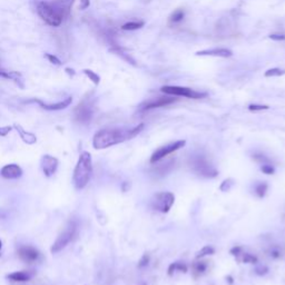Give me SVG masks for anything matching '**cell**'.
<instances>
[{
    "label": "cell",
    "mask_w": 285,
    "mask_h": 285,
    "mask_svg": "<svg viewBox=\"0 0 285 285\" xmlns=\"http://www.w3.org/2000/svg\"><path fill=\"white\" fill-rule=\"evenodd\" d=\"M132 138H134L132 128H104L98 130L94 135L92 146L96 149H104L111 147L114 145L121 144V142H124L125 141L132 140Z\"/></svg>",
    "instance_id": "cell-1"
},
{
    "label": "cell",
    "mask_w": 285,
    "mask_h": 285,
    "mask_svg": "<svg viewBox=\"0 0 285 285\" xmlns=\"http://www.w3.org/2000/svg\"><path fill=\"white\" fill-rule=\"evenodd\" d=\"M92 174L91 155L88 152H83L79 155L78 161L72 174V184L77 190H83L89 183Z\"/></svg>",
    "instance_id": "cell-2"
},
{
    "label": "cell",
    "mask_w": 285,
    "mask_h": 285,
    "mask_svg": "<svg viewBox=\"0 0 285 285\" xmlns=\"http://www.w3.org/2000/svg\"><path fill=\"white\" fill-rule=\"evenodd\" d=\"M78 233V223L75 219H72L65 226V229L61 231V233L57 236L56 241L53 242V244L51 249V252L53 254H56L66 248V246L72 242L77 236Z\"/></svg>",
    "instance_id": "cell-3"
},
{
    "label": "cell",
    "mask_w": 285,
    "mask_h": 285,
    "mask_svg": "<svg viewBox=\"0 0 285 285\" xmlns=\"http://www.w3.org/2000/svg\"><path fill=\"white\" fill-rule=\"evenodd\" d=\"M190 167L196 175L205 177V178H213L218 173L209 160L204 155H193L188 160Z\"/></svg>",
    "instance_id": "cell-4"
},
{
    "label": "cell",
    "mask_w": 285,
    "mask_h": 285,
    "mask_svg": "<svg viewBox=\"0 0 285 285\" xmlns=\"http://www.w3.org/2000/svg\"><path fill=\"white\" fill-rule=\"evenodd\" d=\"M36 8L39 17L49 26L58 27L64 20V18L57 13L49 1H38Z\"/></svg>",
    "instance_id": "cell-5"
},
{
    "label": "cell",
    "mask_w": 285,
    "mask_h": 285,
    "mask_svg": "<svg viewBox=\"0 0 285 285\" xmlns=\"http://www.w3.org/2000/svg\"><path fill=\"white\" fill-rule=\"evenodd\" d=\"M174 194H172L171 192H160V193L154 195L151 205L153 210L160 212V213H168L172 206L174 205Z\"/></svg>",
    "instance_id": "cell-6"
},
{
    "label": "cell",
    "mask_w": 285,
    "mask_h": 285,
    "mask_svg": "<svg viewBox=\"0 0 285 285\" xmlns=\"http://www.w3.org/2000/svg\"><path fill=\"white\" fill-rule=\"evenodd\" d=\"M160 90L166 95L180 96V97H186L192 99H201L206 96V94H204V92H199L194 89H191V88L179 86H164L160 88Z\"/></svg>",
    "instance_id": "cell-7"
},
{
    "label": "cell",
    "mask_w": 285,
    "mask_h": 285,
    "mask_svg": "<svg viewBox=\"0 0 285 285\" xmlns=\"http://www.w3.org/2000/svg\"><path fill=\"white\" fill-rule=\"evenodd\" d=\"M92 115H94V109L89 101H83L74 110V119L83 125L89 124Z\"/></svg>",
    "instance_id": "cell-8"
},
{
    "label": "cell",
    "mask_w": 285,
    "mask_h": 285,
    "mask_svg": "<svg viewBox=\"0 0 285 285\" xmlns=\"http://www.w3.org/2000/svg\"><path fill=\"white\" fill-rule=\"evenodd\" d=\"M185 144H186V142L185 141H177L175 142H172V144L165 145V146H163V147L159 148L151 156V163L155 164V163H157V161L161 160L163 159H165V157L171 155L172 153H174L176 151H178V149H180L182 147H184Z\"/></svg>",
    "instance_id": "cell-9"
},
{
    "label": "cell",
    "mask_w": 285,
    "mask_h": 285,
    "mask_svg": "<svg viewBox=\"0 0 285 285\" xmlns=\"http://www.w3.org/2000/svg\"><path fill=\"white\" fill-rule=\"evenodd\" d=\"M18 257L24 263L27 264H33L39 260L40 253L36 248H34L32 245H21L19 246L17 249Z\"/></svg>",
    "instance_id": "cell-10"
},
{
    "label": "cell",
    "mask_w": 285,
    "mask_h": 285,
    "mask_svg": "<svg viewBox=\"0 0 285 285\" xmlns=\"http://www.w3.org/2000/svg\"><path fill=\"white\" fill-rule=\"evenodd\" d=\"M40 166L45 176L51 177L58 168V160L52 155H44L40 160Z\"/></svg>",
    "instance_id": "cell-11"
},
{
    "label": "cell",
    "mask_w": 285,
    "mask_h": 285,
    "mask_svg": "<svg viewBox=\"0 0 285 285\" xmlns=\"http://www.w3.org/2000/svg\"><path fill=\"white\" fill-rule=\"evenodd\" d=\"M33 102L37 103L42 109L48 110V111H56V110H63L65 108H67V107L72 103V98L67 97L66 99H64V101L57 102V103H52V104L44 103V102L39 101V99H34Z\"/></svg>",
    "instance_id": "cell-12"
},
{
    "label": "cell",
    "mask_w": 285,
    "mask_h": 285,
    "mask_svg": "<svg viewBox=\"0 0 285 285\" xmlns=\"http://www.w3.org/2000/svg\"><path fill=\"white\" fill-rule=\"evenodd\" d=\"M74 1L75 0H52V1H49V3H51L57 13L65 19L69 14H71V6Z\"/></svg>",
    "instance_id": "cell-13"
},
{
    "label": "cell",
    "mask_w": 285,
    "mask_h": 285,
    "mask_svg": "<svg viewBox=\"0 0 285 285\" xmlns=\"http://www.w3.org/2000/svg\"><path fill=\"white\" fill-rule=\"evenodd\" d=\"M0 175L6 179H17L22 176V169L17 164H7L0 169Z\"/></svg>",
    "instance_id": "cell-14"
},
{
    "label": "cell",
    "mask_w": 285,
    "mask_h": 285,
    "mask_svg": "<svg viewBox=\"0 0 285 285\" xmlns=\"http://www.w3.org/2000/svg\"><path fill=\"white\" fill-rule=\"evenodd\" d=\"M176 102V98L173 97H159L156 99H152V101L146 102L141 106L142 110H149L154 108H160V107L167 106L169 104H173Z\"/></svg>",
    "instance_id": "cell-15"
},
{
    "label": "cell",
    "mask_w": 285,
    "mask_h": 285,
    "mask_svg": "<svg viewBox=\"0 0 285 285\" xmlns=\"http://www.w3.org/2000/svg\"><path fill=\"white\" fill-rule=\"evenodd\" d=\"M197 56H213V57H223V58H227L233 55L232 51L226 48H213V49H205V51H201L196 53Z\"/></svg>",
    "instance_id": "cell-16"
},
{
    "label": "cell",
    "mask_w": 285,
    "mask_h": 285,
    "mask_svg": "<svg viewBox=\"0 0 285 285\" xmlns=\"http://www.w3.org/2000/svg\"><path fill=\"white\" fill-rule=\"evenodd\" d=\"M35 271H18L10 273L7 275V279L13 282H28L34 277Z\"/></svg>",
    "instance_id": "cell-17"
},
{
    "label": "cell",
    "mask_w": 285,
    "mask_h": 285,
    "mask_svg": "<svg viewBox=\"0 0 285 285\" xmlns=\"http://www.w3.org/2000/svg\"><path fill=\"white\" fill-rule=\"evenodd\" d=\"M14 128L17 130V133L19 134V136H20L21 140L24 141V142H26V144H28V145H34L35 142H37L36 135L33 134V133H30V132H27V130L22 128V127H21L20 125L15 124V125H14Z\"/></svg>",
    "instance_id": "cell-18"
},
{
    "label": "cell",
    "mask_w": 285,
    "mask_h": 285,
    "mask_svg": "<svg viewBox=\"0 0 285 285\" xmlns=\"http://www.w3.org/2000/svg\"><path fill=\"white\" fill-rule=\"evenodd\" d=\"M154 166L153 171L155 173V175L157 176H164L166 175L167 173H169L172 171V168L174 167V164H175V160H168L166 163H161V164H157Z\"/></svg>",
    "instance_id": "cell-19"
},
{
    "label": "cell",
    "mask_w": 285,
    "mask_h": 285,
    "mask_svg": "<svg viewBox=\"0 0 285 285\" xmlns=\"http://www.w3.org/2000/svg\"><path fill=\"white\" fill-rule=\"evenodd\" d=\"M177 271L185 273L187 271V267L184 263H182V262H175V263L169 265V267H168V274L169 275H173V273H175Z\"/></svg>",
    "instance_id": "cell-20"
},
{
    "label": "cell",
    "mask_w": 285,
    "mask_h": 285,
    "mask_svg": "<svg viewBox=\"0 0 285 285\" xmlns=\"http://www.w3.org/2000/svg\"><path fill=\"white\" fill-rule=\"evenodd\" d=\"M207 269V262L205 261H199V262H195L193 264V271L196 275H201L203 274Z\"/></svg>",
    "instance_id": "cell-21"
},
{
    "label": "cell",
    "mask_w": 285,
    "mask_h": 285,
    "mask_svg": "<svg viewBox=\"0 0 285 285\" xmlns=\"http://www.w3.org/2000/svg\"><path fill=\"white\" fill-rule=\"evenodd\" d=\"M144 26V21H129L127 24L123 25V30H137Z\"/></svg>",
    "instance_id": "cell-22"
},
{
    "label": "cell",
    "mask_w": 285,
    "mask_h": 285,
    "mask_svg": "<svg viewBox=\"0 0 285 285\" xmlns=\"http://www.w3.org/2000/svg\"><path fill=\"white\" fill-rule=\"evenodd\" d=\"M83 72L88 77V78H89L90 82H92L95 85H98L99 83H101V77L96 74L95 71H90V69H84Z\"/></svg>",
    "instance_id": "cell-23"
},
{
    "label": "cell",
    "mask_w": 285,
    "mask_h": 285,
    "mask_svg": "<svg viewBox=\"0 0 285 285\" xmlns=\"http://www.w3.org/2000/svg\"><path fill=\"white\" fill-rule=\"evenodd\" d=\"M214 249L212 248L210 245H206L204 246V248L201 249V251H198L197 254H196V257L197 259H202V257L206 256V255H212V254H214Z\"/></svg>",
    "instance_id": "cell-24"
},
{
    "label": "cell",
    "mask_w": 285,
    "mask_h": 285,
    "mask_svg": "<svg viewBox=\"0 0 285 285\" xmlns=\"http://www.w3.org/2000/svg\"><path fill=\"white\" fill-rule=\"evenodd\" d=\"M267 183H259L255 186V194L259 196V197H264L265 194H267Z\"/></svg>",
    "instance_id": "cell-25"
},
{
    "label": "cell",
    "mask_w": 285,
    "mask_h": 285,
    "mask_svg": "<svg viewBox=\"0 0 285 285\" xmlns=\"http://www.w3.org/2000/svg\"><path fill=\"white\" fill-rule=\"evenodd\" d=\"M241 255H242V261H243L244 263H249V264H255V263H257L256 256L252 255V254L242 252Z\"/></svg>",
    "instance_id": "cell-26"
},
{
    "label": "cell",
    "mask_w": 285,
    "mask_h": 285,
    "mask_svg": "<svg viewBox=\"0 0 285 285\" xmlns=\"http://www.w3.org/2000/svg\"><path fill=\"white\" fill-rule=\"evenodd\" d=\"M184 18V11L182 9H177L172 14V16L169 17V21L173 22H178Z\"/></svg>",
    "instance_id": "cell-27"
},
{
    "label": "cell",
    "mask_w": 285,
    "mask_h": 285,
    "mask_svg": "<svg viewBox=\"0 0 285 285\" xmlns=\"http://www.w3.org/2000/svg\"><path fill=\"white\" fill-rule=\"evenodd\" d=\"M285 74V71L283 69H280V68H272V69H268V71L265 72V77H279V76H282Z\"/></svg>",
    "instance_id": "cell-28"
},
{
    "label": "cell",
    "mask_w": 285,
    "mask_h": 285,
    "mask_svg": "<svg viewBox=\"0 0 285 285\" xmlns=\"http://www.w3.org/2000/svg\"><path fill=\"white\" fill-rule=\"evenodd\" d=\"M45 57L49 60V63L56 65V66H61V61L57 56L53 55V53H46Z\"/></svg>",
    "instance_id": "cell-29"
},
{
    "label": "cell",
    "mask_w": 285,
    "mask_h": 285,
    "mask_svg": "<svg viewBox=\"0 0 285 285\" xmlns=\"http://www.w3.org/2000/svg\"><path fill=\"white\" fill-rule=\"evenodd\" d=\"M249 109L252 111H261V110H267L268 109V106L267 105H257V104H252L249 106Z\"/></svg>",
    "instance_id": "cell-30"
},
{
    "label": "cell",
    "mask_w": 285,
    "mask_h": 285,
    "mask_svg": "<svg viewBox=\"0 0 285 285\" xmlns=\"http://www.w3.org/2000/svg\"><path fill=\"white\" fill-rule=\"evenodd\" d=\"M261 171L263 172L264 174L271 175V174H273V173H274V168H273L272 165H269V164H264V165H262Z\"/></svg>",
    "instance_id": "cell-31"
},
{
    "label": "cell",
    "mask_w": 285,
    "mask_h": 285,
    "mask_svg": "<svg viewBox=\"0 0 285 285\" xmlns=\"http://www.w3.org/2000/svg\"><path fill=\"white\" fill-rule=\"evenodd\" d=\"M11 129H13V127L10 126H5V127H0V136L1 137H6L7 135H8Z\"/></svg>",
    "instance_id": "cell-32"
},
{
    "label": "cell",
    "mask_w": 285,
    "mask_h": 285,
    "mask_svg": "<svg viewBox=\"0 0 285 285\" xmlns=\"http://www.w3.org/2000/svg\"><path fill=\"white\" fill-rule=\"evenodd\" d=\"M254 160H255L256 161H259V163H261L262 165L268 164V160L264 155H255L254 156Z\"/></svg>",
    "instance_id": "cell-33"
},
{
    "label": "cell",
    "mask_w": 285,
    "mask_h": 285,
    "mask_svg": "<svg viewBox=\"0 0 285 285\" xmlns=\"http://www.w3.org/2000/svg\"><path fill=\"white\" fill-rule=\"evenodd\" d=\"M90 6V0H79V9L85 10Z\"/></svg>",
    "instance_id": "cell-34"
},
{
    "label": "cell",
    "mask_w": 285,
    "mask_h": 285,
    "mask_svg": "<svg viewBox=\"0 0 285 285\" xmlns=\"http://www.w3.org/2000/svg\"><path fill=\"white\" fill-rule=\"evenodd\" d=\"M269 38H271V39H273V40L280 41V40H284L285 39V35H271V36H269Z\"/></svg>",
    "instance_id": "cell-35"
},
{
    "label": "cell",
    "mask_w": 285,
    "mask_h": 285,
    "mask_svg": "<svg viewBox=\"0 0 285 285\" xmlns=\"http://www.w3.org/2000/svg\"><path fill=\"white\" fill-rule=\"evenodd\" d=\"M267 267H260L256 268V273L259 275L267 274Z\"/></svg>",
    "instance_id": "cell-36"
},
{
    "label": "cell",
    "mask_w": 285,
    "mask_h": 285,
    "mask_svg": "<svg viewBox=\"0 0 285 285\" xmlns=\"http://www.w3.org/2000/svg\"><path fill=\"white\" fill-rule=\"evenodd\" d=\"M147 262H148V257L145 255V256L142 259V261L140 262V267H144V265L147 264Z\"/></svg>",
    "instance_id": "cell-37"
},
{
    "label": "cell",
    "mask_w": 285,
    "mask_h": 285,
    "mask_svg": "<svg viewBox=\"0 0 285 285\" xmlns=\"http://www.w3.org/2000/svg\"><path fill=\"white\" fill-rule=\"evenodd\" d=\"M271 256H273V257H280L279 249H272V251H271Z\"/></svg>",
    "instance_id": "cell-38"
},
{
    "label": "cell",
    "mask_w": 285,
    "mask_h": 285,
    "mask_svg": "<svg viewBox=\"0 0 285 285\" xmlns=\"http://www.w3.org/2000/svg\"><path fill=\"white\" fill-rule=\"evenodd\" d=\"M65 71H66V72L67 74H69L71 76H75L76 75V72H75V71L74 69H71V68H66L65 69Z\"/></svg>",
    "instance_id": "cell-39"
},
{
    "label": "cell",
    "mask_w": 285,
    "mask_h": 285,
    "mask_svg": "<svg viewBox=\"0 0 285 285\" xmlns=\"http://www.w3.org/2000/svg\"><path fill=\"white\" fill-rule=\"evenodd\" d=\"M1 248H2V242L0 241V249H1Z\"/></svg>",
    "instance_id": "cell-40"
}]
</instances>
